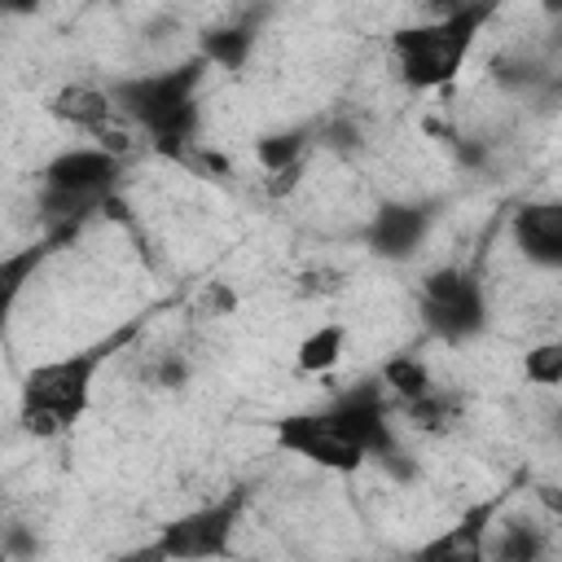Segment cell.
Wrapping results in <instances>:
<instances>
[{
    "instance_id": "obj_13",
    "label": "cell",
    "mask_w": 562,
    "mask_h": 562,
    "mask_svg": "<svg viewBox=\"0 0 562 562\" xmlns=\"http://www.w3.org/2000/svg\"><path fill=\"white\" fill-rule=\"evenodd\" d=\"M255 22H224V26H206L198 35V53L215 66V70H241L255 53Z\"/></svg>"
},
{
    "instance_id": "obj_29",
    "label": "cell",
    "mask_w": 562,
    "mask_h": 562,
    "mask_svg": "<svg viewBox=\"0 0 562 562\" xmlns=\"http://www.w3.org/2000/svg\"><path fill=\"white\" fill-rule=\"evenodd\" d=\"M544 18H562V0H536Z\"/></svg>"
},
{
    "instance_id": "obj_11",
    "label": "cell",
    "mask_w": 562,
    "mask_h": 562,
    "mask_svg": "<svg viewBox=\"0 0 562 562\" xmlns=\"http://www.w3.org/2000/svg\"><path fill=\"white\" fill-rule=\"evenodd\" d=\"M496 509H501V496H487V501H474L457 514V522L426 540L417 549V558H435V562H457V558H487V531L496 522Z\"/></svg>"
},
{
    "instance_id": "obj_21",
    "label": "cell",
    "mask_w": 562,
    "mask_h": 562,
    "mask_svg": "<svg viewBox=\"0 0 562 562\" xmlns=\"http://www.w3.org/2000/svg\"><path fill=\"white\" fill-rule=\"evenodd\" d=\"M149 382H154L158 391H184V386L193 382L189 356H184V351H162V356L149 364Z\"/></svg>"
},
{
    "instance_id": "obj_15",
    "label": "cell",
    "mask_w": 562,
    "mask_h": 562,
    "mask_svg": "<svg viewBox=\"0 0 562 562\" xmlns=\"http://www.w3.org/2000/svg\"><path fill=\"white\" fill-rule=\"evenodd\" d=\"M312 136H316V127H307V123H299V127H277V132H263V136L255 140V162H259V171L268 176V171H281V167H290V162L307 158V145H312Z\"/></svg>"
},
{
    "instance_id": "obj_9",
    "label": "cell",
    "mask_w": 562,
    "mask_h": 562,
    "mask_svg": "<svg viewBox=\"0 0 562 562\" xmlns=\"http://www.w3.org/2000/svg\"><path fill=\"white\" fill-rule=\"evenodd\" d=\"M435 202H422V198H386L378 202V211L369 215L364 224V246L386 259V263H408L422 241L430 237V224H435Z\"/></svg>"
},
{
    "instance_id": "obj_18",
    "label": "cell",
    "mask_w": 562,
    "mask_h": 562,
    "mask_svg": "<svg viewBox=\"0 0 562 562\" xmlns=\"http://www.w3.org/2000/svg\"><path fill=\"white\" fill-rule=\"evenodd\" d=\"M492 558H505V562H536L549 553V540L536 522H505L501 527V540L487 544Z\"/></svg>"
},
{
    "instance_id": "obj_30",
    "label": "cell",
    "mask_w": 562,
    "mask_h": 562,
    "mask_svg": "<svg viewBox=\"0 0 562 562\" xmlns=\"http://www.w3.org/2000/svg\"><path fill=\"white\" fill-rule=\"evenodd\" d=\"M553 435H558V443H562V408L553 413Z\"/></svg>"
},
{
    "instance_id": "obj_5",
    "label": "cell",
    "mask_w": 562,
    "mask_h": 562,
    "mask_svg": "<svg viewBox=\"0 0 562 562\" xmlns=\"http://www.w3.org/2000/svg\"><path fill=\"white\" fill-rule=\"evenodd\" d=\"M417 299H422V325L430 338L448 342V347H461L470 338H479L487 329V294H483V281L461 268V263H443V268H430L417 285Z\"/></svg>"
},
{
    "instance_id": "obj_17",
    "label": "cell",
    "mask_w": 562,
    "mask_h": 562,
    "mask_svg": "<svg viewBox=\"0 0 562 562\" xmlns=\"http://www.w3.org/2000/svg\"><path fill=\"white\" fill-rule=\"evenodd\" d=\"M57 250V241H35V246H26V250H13V255H4V263H0V307L4 312H13V303H18V294H22V285L31 281V272L48 259Z\"/></svg>"
},
{
    "instance_id": "obj_26",
    "label": "cell",
    "mask_w": 562,
    "mask_h": 562,
    "mask_svg": "<svg viewBox=\"0 0 562 562\" xmlns=\"http://www.w3.org/2000/svg\"><path fill=\"white\" fill-rule=\"evenodd\" d=\"M536 496H540V505H544L553 518H562V483H544Z\"/></svg>"
},
{
    "instance_id": "obj_7",
    "label": "cell",
    "mask_w": 562,
    "mask_h": 562,
    "mask_svg": "<svg viewBox=\"0 0 562 562\" xmlns=\"http://www.w3.org/2000/svg\"><path fill=\"white\" fill-rule=\"evenodd\" d=\"M325 408L342 422V430H347L351 439L364 443L369 461H378V465L391 470L395 479H413V474H417V465L408 461V452H404L400 439H395V426H391V413H386V386H382V378H378V382H356V386L338 391Z\"/></svg>"
},
{
    "instance_id": "obj_8",
    "label": "cell",
    "mask_w": 562,
    "mask_h": 562,
    "mask_svg": "<svg viewBox=\"0 0 562 562\" xmlns=\"http://www.w3.org/2000/svg\"><path fill=\"white\" fill-rule=\"evenodd\" d=\"M123 167L127 158L110 154L105 145H70L44 162L40 184H53V189H66V193H79L105 206L123 184Z\"/></svg>"
},
{
    "instance_id": "obj_23",
    "label": "cell",
    "mask_w": 562,
    "mask_h": 562,
    "mask_svg": "<svg viewBox=\"0 0 562 562\" xmlns=\"http://www.w3.org/2000/svg\"><path fill=\"white\" fill-rule=\"evenodd\" d=\"M299 290L303 294H334V290H342V277L329 272V268H312V272L299 277Z\"/></svg>"
},
{
    "instance_id": "obj_19",
    "label": "cell",
    "mask_w": 562,
    "mask_h": 562,
    "mask_svg": "<svg viewBox=\"0 0 562 562\" xmlns=\"http://www.w3.org/2000/svg\"><path fill=\"white\" fill-rule=\"evenodd\" d=\"M404 413H408V422H413L417 430H426V435H448L461 408H457V400H452V395L430 391V395H422V400L404 404Z\"/></svg>"
},
{
    "instance_id": "obj_28",
    "label": "cell",
    "mask_w": 562,
    "mask_h": 562,
    "mask_svg": "<svg viewBox=\"0 0 562 562\" xmlns=\"http://www.w3.org/2000/svg\"><path fill=\"white\" fill-rule=\"evenodd\" d=\"M422 4H426V13H430V18H448V13H457L465 0H422Z\"/></svg>"
},
{
    "instance_id": "obj_24",
    "label": "cell",
    "mask_w": 562,
    "mask_h": 562,
    "mask_svg": "<svg viewBox=\"0 0 562 562\" xmlns=\"http://www.w3.org/2000/svg\"><path fill=\"white\" fill-rule=\"evenodd\" d=\"M206 303H211V312H224V316H228V312L237 307V294H233L224 281H211V290H206Z\"/></svg>"
},
{
    "instance_id": "obj_25",
    "label": "cell",
    "mask_w": 562,
    "mask_h": 562,
    "mask_svg": "<svg viewBox=\"0 0 562 562\" xmlns=\"http://www.w3.org/2000/svg\"><path fill=\"white\" fill-rule=\"evenodd\" d=\"M35 553V540L22 536V527H9L4 531V558H31Z\"/></svg>"
},
{
    "instance_id": "obj_1",
    "label": "cell",
    "mask_w": 562,
    "mask_h": 562,
    "mask_svg": "<svg viewBox=\"0 0 562 562\" xmlns=\"http://www.w3.org/2000/svg\"><path fill=\"white\" fill-rule=\"evenodd\" d=\"M145 329V316L119 325L114 334L79 347V351H66L57 360H44V364H31L22 373V386H18V426L31 435V439H57L66 430H75V422L92 408V386H97V373L110 364L114 351H123L136 334Z\"/></svg>"
},
{
    "instance_id": "obj_22",
    "label": "cell",
    "mask_w": 562,
    "mask_h": 562,
    "mask_svg": "<svg viewBox=\"0 0 562 562\" xmlns=\"http://www.w3.org/2000/svg\"><path fill=\"white\" fill-rule=\"evenodd\" d=\"M303 171H307V158H299V162H290V167H281V171H268V176H263L268 198H290V193L303 184Z\"/></svg>"
},
{
    "instance_id": "obj_20",
    "label": "cell",
    "mask_w": 562,
    "mask_h": 562,
    "mask_svg": "<svg viewBox=\"0 0 562 562\" xmlns=\"http://www.w3.org/2000/svg\"><path fill=\"white\" fill-rule=\"evenodd\" d=\"M522 378H527L531 386H544V391L562 386V338H544V342L527 347V356H522Z\"/></svg>"
},
{
    "instance_id": "obj_6",
    "label": "cell",
    "mask_w": 562,
    "mask_h": 562,
    "mask_svg": "<svg viewBox=\"0 0 562 562\" xmlns=\"http://www.w3.org/2000/svg\"><path fill=\"white\" fill-rule=\"evenodd\" d=\"M272 439L281 452L329 470V474H356L369 465V452L360 439H351L342 430V422L329 408H303V413H281L272 422Z\"/></svg>"
},
{
    "instance_id": "obj_27",
    "label": "cell",
    "mask_w": 562,
    "mask_h": 562,
    "mask_svg": "<svg viewBox=\"0 0 562 562\" xmlns=\"http://www.w3.org/2000/svg\"><path fill=\"white\" fill-rule=\"evenodd\" d=\"M40 4H44V0H0V9H4L9 18H31Z\"/></svg>"
},
{
    "instance_id": "obj_2",
    "label": "cell",
    "mask_w": 562,
    "mask_h": 562,
    "mask_svg": "<svg viewBox=\"0 0 562 562\" xmlns=\"http://www.w3.org/2000/svg\"><path fill=\"white\" fill-rule=\"evenodd\" d=\"M206 70H211V61L202 53H193L189 61L167 66V70L110 79L105 92L114 97V110L123 114V123H132L149 136L154 154H162L171 162H184V154H189V145L198 140V127H202L198 88H202Z\"/></svg>"
},
{
    "instance_id": "obj_12",
    "label": "cell",
    "mask_w": 562,
    "mask_h": 562,
    "mask_svg": "<svg viewBox=\"0 0 562 562\" xmlns=\"http://www.w3.org/2000/svg\"><path fill=\"white\" fill-rule=\"evenodd\" d=\"M44 110L57 119V123H66V127H79V132H92V127H101V123H110L119 110H114V97L105 92V88H92V83H66V88H57L48 101H44Z\"/></svg>"
},
{
    "instance_id": "obj_14",
    "label": "cell",
    "mask_w": 562,
    "mask_h": 562,
    "mask_svg": "<svg viewBox=\"0 0 562 562\" xmlns=\"http://www.w3.org/2000/svg\"><path fill=\"white\" fill-rule=\"evenodd\" d=\"M342 351H347V325H342V321H325V325H316L312 334L299 338V347H294V369L307 373V378H325V373L338 369Z\"/></svg>"
},
{
    "instance_id": "obj_4",
    "label": "cell",
    "mask_w": 562,
    "mask_h": 562,
    "mask_svg": "<svg viewBox=\"0 0 562 562\" xmlns=\"http://www.w3.org/2000/svg\"><path fill=\"white\" fill-rule=\"evenodd\" d=\"M250 483L228 487L224 496L171 518L158 527V540L145 549V558H167V562H202V558H233V536L250 509Z\"/></svg>"
},
{
    "instance_id": "obj_16",
    "label": "cell",
    "mask_w": 562,
    "mask_h": 562,
    "mask_svg": "<svg viewBox=\"0 0 562 562\" xmlns=\"http://www.w3.org/2000/svg\"><path fill=\"white\" fill-rule=\"evenodd\" d=\"M382 386H386V395H395L400 404H413V400H422V395L435 391V373H430V364H426L422 356L400 351V356H391V360L382 364Z\"/></svg>"
},
{
    "instance_id": "obj_3",
    "label": "cell",
    "mask_w": 562,
    "mask_h": 562,
    "mask_svg": "<svg viewBox=\"0 0 562 562\" xmlns=\"http://www.w3.org/2000/svg\"><path fill=\"white\" fill-rule=\"evenodd\" d=\"M496 9H501V0H465L448 18H426V22L395 26L386 35V48L395 57L400 83L413 88V92L448 88L461 75V66L470 61V53H474L483 26L496 18Z\"/></svg>"
},
{
    "instance_id": "obj_10",
    "label": "cell",
    "mask_w": 562,
    "mask_h": 562,
    "mask_svg": "<svg viewBox=\"0 0 562 562\" xmlns=\"http://www.w3.org/2000/svg\"><path fill=\"white\" fill-rule=\"evenodd\" d=\"M509 237L527 263L562 272V198L522 202L509 220Z\"/></svg>"
}]
</instances>
